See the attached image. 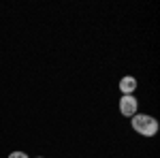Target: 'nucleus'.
<instances>
[{"label":"nucleus","instance_id":"f257e3e1","mask_svg":"<svg viewBox=\"0 0 160 158\" xmlns=\"http://www.w3.org/2000/svg\"><path fill=\"white\" fill-rule=\"evenodd\" d=\"M130 126L141 137H154L158 133V120L154 115H148V113H135L130 118Z\"/></svg>","mask_w":160,"mask_h":158},{"label":"nucleus","instance_id":"f03ea898","mask_svg":"<svg viewBox=\"0 0 160 158\" xmlns=\"http://www.w3.org/2000/svg\"><path fill=\"white\" fill-rule=\"evenodd\" d=\"M139 109V100L135 98V94H122L120 98V113L124 118H132Z\"/></svg>","mask_w":160,"mask_h":158},{"label":"nucleus","instance_id":"7ed1b4c3","mask_svg":"<svg viewBox=\"0 0 160 158\" xmlns=\"http://www.w3.org/2000/svg\"><path fill=\"white\" fill-rule=\"evenodd\" d=\"M137 90V79L135 77H130V75H126L120 79V92L122 94H135Z\"/></svg>","mask_w":160,"mask_h":158},{"label":"nucleus","instance_id":"20e7f679","mask_svg":"<svg viewBox=\"0 0 160 158\" xmlns=\"http://www.w3.org/2000/svg\"><path fill=\"white\" fill-rule=\"evenodd\" d=\"M9 158H30V156H28L26 152H22V150H17V152H11Z\"/></svg>","mask_w":160,"mask_h":158},{"label":"nucleus","instance_id":"39448f33","mask_svg":"<svg viewBox=\"0 0 160 158\" xmlns=\"http://www.w3.org/2000/svg\"><path fill=\"white\" fill-rule=\"evenodd\" d=\"M37 158H43V156H37Z\"/></svg>","mask_w":160,"mask_h":158}]
</instances>
